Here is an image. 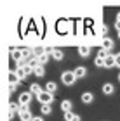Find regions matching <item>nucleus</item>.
I'll return each instance as SVG.
<instances>
[{
  "instance_id": "nucleus-25",
  "label": "nucleus",
  "mask_w": 120,
  "mask_h": 121,
  "mask_svg": "<svg viewBox=\"0 0 120 121\" xmlns=\"http://www.w3.org/2000/svg\"><path fill=\"white\" fill-rule=\"evenodd\" d=\"M115 21H117V23H120V12H117V19H115Z\"/></svg>"
},
{
  "instance_id": "nucleus-1",
  "label": "nucleus",
  "mask_w": 120,
  "mask_h": 121,
  "mask_svg": "<svg viewBox=\"0 0 120 121\" xmlns=\"http://www.w3.org/2000/svg\"><path fill=\"white\" fill-rule=\"evenodd\" d=\"M77 74H75V71H64V73H61V83L66 85V86H72L75 85V81H77Z\"/></svg>"
},
{
  "instance_id": "nucleus-8",
  "label": "nucleus",
  "mask_w": 120,
  "mask_h": 121,
  "mask_svg": "<svg viewBox=\"0 0 120 121\" xmlns=\"http://www.w3.org/2000/svg\"><path fill=\"white\" fill-rule=\"evenodd\" d=\"M73 71H75V74H77L78 80H80V78H85V76H87V68H85V66H77Z\"/></svg>"
},
{
  "instance_id": "nucleus-17",
  "label": "nucleus",
  "mask_w": 120,
  "mask_h": 121,
  "mask_svg": "<svg viewBox=\"0 0 120 121\" xmlns=\"http://www.w3.org/2000/svg\"><path fill=\"white\" fill-rule=\"evenodd\" d=\"M33 74L37 78H42L43 74H45V69H43V66H35L33 68Z\"/></svg>"
},
{
  "instance_id": "nucleus-13",
  "label": "nucleus",
  "mask_w": 120,
  "mask_h": 121,
  "mask_svg": "<svg viewBox=\"0 0 120 121\" xmlns=\"http://www.w3.org/2000/svg\"><path fill=\"white\" fill-rule=\"evenodd\" d=\"M45 92H49V93L54 95V93L58 92V83H56V81H49V83L45 85Z\"/></svg>"
},
{
  "instance_id": "nucleus-20",
  "label": "nucleus",
  "mask_w": 120,
  "mask_h": 121,
  "mask_svg": "<svg viewBox=\"0 0 120 121\" xmlns=\"http://www.w3.org/2000/svg\"><path fill=\"white\" fill-rule=\"evenodd\" d=\"M14 71H16V76H18V80H19V81L26 80V74L23 73V69H14Z\"/></svg>"
},
{
  "instance_id": "nucleus-6",
  "label": "nucleus",
  "mask_w": 120,
  "mask_h": 121,
  "mask_svg": "<svg viewBox=\"0 0 120 121\" xmlns=\"http://www.w3.org/2000/svg\"><path fill=\"white\" fill-rule=\"evenodd\" d=\"M101 48L110 54V50L113 48V40H111V38H108V36H105V38H103V43H101Z\"/></svg>"
},
{
  "instance_id": "nucleus-7",
  "label": "nucleus",
  "mask_w": 120,
  "mask_h": 121,
  "mask_svg": "<svg viewBox=\"0 0 120 121\" xmlns=\"http://www.w3.org/2000/svg\"><path fill=\"white\" fill-rule=\"evenodd\" d=\"M43 90H45V88H42V86H40L38 83H31L28 92H31V95H37V97H38V95H40V93H42Z\"/></svg>"
},
{
  "instance_id": "nucleus-24",
  "label": "nucleus",
  "mask_w": 120,
  "mask_h": 121,
  "mask_svg": "<svg viewBox=\"0 0 120 121\" xmlns=\"http://www.w3.org/2000/svg\"><path fill=\"white\" fill-rule=\"evenodd\" d=\"M101 31H103V33H106V31H108V26H106V24H103V26H101Z\"/></svg>"
},
{
  "instance_id": "nucleus-11",
  "label": "nucleus",
  "mask_w": 120,
  "mask_h": 121,
  "mask_svg": "<svg viewBox=\"0 0 120 121\" xmlns=\"http://www.w3.org/2000/svg\"><path fill=\"white\" fill-rule=\"evenodd\" d=\"M78 56L80 57H89L91 56V47L89 45H80L78 47Z\"/></svg>"
},
{
  "instance_id": "nucleus-10",
  "label": "nucleus",
  "mask_w": 120,
  "mask_h": 121,
  "mask_svg": "<svg viewBox=\"0 0 120 121\" xmlns=\"http://www.w3.org/2000/svg\"><path fill=\"white\" fill-rule=\"evenodd\" d=\"M10 57H12L16 62L21 60V59H24L23 57V50H21V48H12V50H10Z\"/></svg>"
},
{
  "instance_id": "nucleus-2",
  "label": "nucleus",
  "mask_w": 120,
  "mask_h": 121,
  "mask_svg": "<svg viewBox=\"0 0 120 121\" xmlns=\"http://www.w3.org/2000/svg\"><path fill=\"white\" fill-rule=\"evenodd\" d=\"M35 116L31 114L28 106H21V112H19V121H31Z\"/></svg>"
},
{
  "instance_id": "nucleus-9",
  "label": "nucleus",
  "mask_w": 120,
  "mask_h": 121,
  "mask_svg": "<svg viewBox=\"0 0 120 121\" xmlns=\"http://www.w3.org/2000/svg\"><path fill=\"white\" fill-rule=\"evenodd\" d=\"M101 92L105 93V95H113V93H115V86H113V83H105Z\"/></svg>"
},
{
  "instance_id": "nucleus-5",
  "label": "nucleus",
  "mask_w": 120,
  "mask_h": 121,
  "mask_svg": "<svg viewBox=\"0 0 120 121\" xmlns=\"http://www.w3.org/2000/svg\"><path fill=\"white\" fill-rule=\"evenodd\" d=\"M113 66H117V56H113V54H108L106 59H105V68H113Z\"/></svg>"
},
{
  "instance_id": "nucleus-22",
  "label": "nucleus",
  "mask_w": 120,
  "mask_h": 121,
  "mask_svg": "<svg viewBox=\"0 0 120 121\" xmlns=\"http://www.w3.org/2000/svg\"><path fill=\"white\" fill-rule=\"evenodd\" d=\"M117 68H120V52L117 54Z\"/></svg>"
},
{
  "instance_id": "nucleus-23",
  "label": "nucleus",
  "mask_w": 120,
  "mask_h": 121,
  "mask_svg": "<svg viewBox=\"0 0 120 121\" xmlns=\"http://www.w3.org/2000/svg\"><path fill=\"white\" fill-rule=\"evenodd\" d=\"M31 121H43V118H42V116H35V118L31 119Z\"/></svg>"
},
{
  "instance_id": "nucleus-26",
  "label": "nucleus",
  "mask_w": 120,
  "mask_h": 121,
  "mask_svg": "<svg viewBox=\"0 0 120 121\" xmlns=\"http://www.w3.org/2000/svg\"><path fill=\"white\" fill-rule=\"evenodd\" d=\"M117 35H118V38H120V31H118V33H117Z\"/></svg>"
},
{
  "instance_id": "nucleus-27",
  "label": "nucleus",
  "mask_w": 120,
  "mask_h": 121,
  "mask_svg": "<svg viewBox=\"0 0 120 121\" xmlns=\"http://www.w3.org/2000/svg\"><path fill=\"white\" fill-rule=\"evenodd\" d=\"M118 81H120V73H118Z\"/></svg>"
},
{
  "instance_id": "nucleus-4",
  "label": "nucleus",
  "mask_w": 120,
  "mask_h": 121,
  "mask_svg": "<svg viewBox=\"0 0 120 121\" xmlns=\"http://www.w3.org/2000/svg\"><path fill=\"white\" fill-rule=\"evenodd\" d=\"M31 92H21L19 93V99H18V102L21 104V106H30V102H31Z\"/></svg>"
},
{
  "instance_id": "nucleus-12",
  "label": "nucleus",
  "mask_w": 120,
  "mask_h": 121,
  "mask_svg": "<svg viewBox=\"0 0 120 121\" xmlns=\"http://www.w3.org/2000/svg\"><path fill=\"white\" fill-rule=\"evenodd\" d=\"M80 99H82V102H84V104H91L92 100H94V93H91V92H84Z\"/></svg>"
},
{
  "instance_id": "nucleus-3",
  "label": "nucleus",
  "mask_w": 120,
  "mask_h": 121,
  "mask_svg": "<svg viewBox=\"0 0 120 121\" xmlns=\"http://www.w3.org/2000/svg\"><path fill=\"white\" fill-rule=\"evenodd\" d=\"M37 100L40 102V106H42V104H52V102H54V95H52V93H49V92H45V90H43V92L40 93V95L37 97Z\"/></svg>"
},
{
  "instance_id": "nucleus-19",
  "label": "nucleus",
  "mask_w": 120,
  "mask_h": 121,
  "mask_svg": "<svg viewBox=\"0 0 120 121\" xmlns=\"http://www.w3.org/2000/svg\"><path fill=\"white\" fill-rule=\"evenodd\" d=\"M94 64L97 66V68H105V59H103V57H97V56H96V59H94Z\"/></svg>"
},
{
  "instance_id": "nucleus-14",
  "label": "nucleus",
  "mask_w": 120,
  "mask_h": 121,
  "mask_svg": "<svg viewBox=\"0 0 120 121\" xmlns=\"http://www.w3.org/2000/svg\"><path fill=\"white\" fill-rule=\"evenodd\" d=\"M64 121H80V116L75 114L73 111H70V112H64Z\"/></svg>"
},
{
  "instance_id": "nucleus-18",
  "label": "nucleus",
  "mask_w": 120,
  "mask_h": 121,
  "mask_svg": "<svg viewBox=\"0 0 120 121\" xmlns=\"http://www.w3.org/2000/svg\"><path fill=\"white\" fill-rule=\"evenodd\" d=\"M63 57H64L63 50H59V48H54V52H52V59H54V60H63Z\"/></svg>"
},
{
  "instance_id": "nucleus-15",
  "label": "nucleus",
  "mask_w": 120,
  "mask_h": 121,
  "mask_svg": "<svg viewBox=\"0 0 120 121\" xmlns=\"http://www.w3.org/2000/svg\"><path fill=\"white\" fill-rule=\"evenodd\" d=\"M72 107H73V102L72 100H63L61 102V111L63 112H70V111H72Z\"/></svg>"
},
{
  "instance_id": "nucleus-21",
  "label": "nucleus",
  "mask_w": 120,
  "mask_h": 121,
  "mask_svg": "<svg viewBox=\"0 0 120 121\" xmlns=\"http://www.w3.org/2000/svg\"><path fill=\"white\" fill-rule=\"evenodd\" d=\"M21 69H23V73H24L26 76H28V74H31V73H33V66H30V64H26V66H24V68H21Z\"/></svg>"
},
{
  "instance_id": "nucleus-16",
  "label": "nucleus",
  "mask_w": 120,
  "mask_h": 121,
  "mask_svg": "<svg viewBox=\"0 0 120 121\" xmlns=\"http://www.w3.org/2000/svg\"><path fill=\"white\" fill-rule=\"evenodd\" d=\"M40 112L43 114V116H49V114H52L51 104H42V106H40Z\"/></svg>"
}]
</instances>
